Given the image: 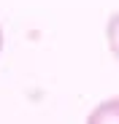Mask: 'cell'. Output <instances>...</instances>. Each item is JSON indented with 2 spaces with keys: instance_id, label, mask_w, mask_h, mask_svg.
Segmentation results:
<instances>
[{
  "instance_id": "6da1fadb",
  "label": "cell",
  "mask_w": 119,
  "mask_h": 124,
  "mask_svg": "<svg viewBox=\"0 0 119 124\" xmlns=\"http://www.w3.org/2000/svg\"><path fill=\"white\" fill-rule=\"evenodd\" d=\"M87 121L89 124H106V121H116L119 124V94L103 100L100 105H95L92 113L87 116Z\"/></svg>"
},
{
  "instance_id": "7a4b0ae2",
  "label": "cell",
  "mask_w": 119,
  "mask_h": 124,
  "mask_svg": "<svg viewBox=\"0 0 119 124\" xmlns=\"http://www.w3.org/2000/svg\"><path fill=\"white\" fill-rule=\"evenodd\" d=\"M106 43H108V51L114 54V59H119V11L111 14L108 24H106Z\"/></svg>"
},
{
  "instance_id": "3957f363",
  "label": "cell",
  "mask_w": 119,
  "mask_h": 124,
  "mask_svg": "<svg viewBox=\"0 0 119 124\" xmlns=\"http://www.w3.org/2000/svg\"><path fill=\"white\" fill-rule=\"evenodd\" d=\"M3 40H6V35H3V24H0V51H3Z\"/></svg>"
}]
</instances>
